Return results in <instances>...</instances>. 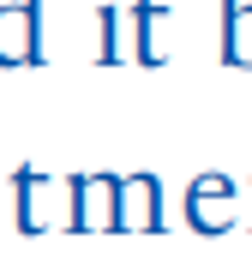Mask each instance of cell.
Returning <instances> with one entry per match:
<instances>
[{
	"label": "cell",
	"instance_id": "obj_1",
	"mask_svg": "<svg viewBox=\"0 0 252 258\" xmlns=\"http://www.w3.org/2000/svg\"><path fill=\"white\" fill-rule=\"evenodd\" d=\"M42 0H18V6H0V66H24L36 60L42 48Z\"/></svg>",
	"mask_w": 252,
	"mask_h": 258
},
{
	"label": "cell",
	"instance_id": "obj_2",
	"mask_svg": "<svg viewBox=\"0 0 252 258\" xmlns=\"http://www.w3.org/2000/svg\"><path fill=\"white\" fill-rule=\"evenodd\" d=\"M186 210H192V222H198V228H222V222H228V210H234V198H228V180H216V174H210V180H198Z\"/></svg>",
	"mask_w": 252,
	"mask_h": 258
},
{
	"label": "cell",
	"instance_id": "obj_3",
	"mask_svg": "<svg viewBox=\"0 0 252 258\" xmlns=\"http://www.w3.org/2000/svg\"><path fill=\"white\" fill-rule=\"evenodd\" d=\"M78 192V228H96V222H114V180H72Z\"/></svg>",
	"mask_w": 252,
	"mask_h": 258
},
{
	"label": "cell",
	"instance_id": "obj_4",
	"mask_svg": "<svg viewBox=\"0 0 252 258\" xmlns=\"http://www.w3.org/2000/svg\"><path fill=\"white\" fill-rule=\"evenodd\" d=\"M48 198H54V186H48L42 174H30V168H24V174H18V228H30V234H36V228L48 222Z\"/></svg>",
	"mask_w": 252,
	"mask_h": 258
}]
</instances>
